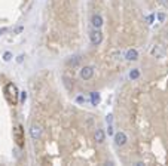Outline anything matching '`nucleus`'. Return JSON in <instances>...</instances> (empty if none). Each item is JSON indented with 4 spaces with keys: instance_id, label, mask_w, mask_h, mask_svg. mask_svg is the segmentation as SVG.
<instances>
[{
    "instance_id": "nucleus-1",
    "label": "nucleus",
    "mask_w": 168,
    "mask_h": 166,
    "mask_svg": "<svg viewBox=\"0 0 168 166\" xmlns=\"http://www.w3.org/2000/svg\"><path fill=\"white\" fill-rule=\"evenodd\" d=\"M18 96H19L18 87H16L13 83H7V84L4 86V98H6L7 104H9V105H16Z\"/></svg>"
},
{
    "instance_id": "nucleus-2",
    "label": "nucleus",
    "mask_w": 168,
    "mask_h": 166,
    "mask_svg": "<svg viewBox=\"0 0 168 166\" xmlns=\"http://www.w3.org/2000/svg\"><path fill=\"white\" fill-rule=\"evenodd\" d=\"M13 139H15V142H16V145H18L19 148L24 147V129H22L21 124H18V126L13 129Z\"/></svg>"
},
{
    "instance_id": "nucleus-3",
    "label": "nucleus",
    "mask_w": 168,
    "mask_h": 166,
    "mask_svg": "<svg viewBox=\"0 0 168 166\" xmlns=\"http://www.w3.org/2000/svg\"><path fill=\"white\" fill-rule=\"evenodd\" d=\"M89 40L94 46H98L101 42H103V33L100 28H94L91 33H89Z\"/></svg>"
},
{
    "instance_id": "nucleus-4",
    "label": "nucleus",
    "mask_w": 168,
    "mask_h": 166,
    "mask_svg": "<svg viewBox=\"0 0 168 166\" xmlns=\"http://www.w3.org/2000/svg\"><path fill=\"white\" fill-rule=\"evenodd\" d=\"M94 67L92 65H85L82 67V70H81V73H79V76H81V79L82 80H89V79H92V76H94Z\"/></svg>"
},
{
    "instance_id": "nucleus-5",
    "label": "nucleus",
    "mask_w": 168,
    "mask_h": 166,
    "mask_svg": "<svg viewBox=\"0 0 168 166\" xmlns=\"http://www.w3.org/2000/svg\"><path fill=\"white\" fill-rule=\"evenodd\" d=\"M113 138H115V145L116 147H124L128 141V136H126L125 132H118V133H115Z\"/></svg>"
},
{
    "instance_id": "nucleus-6",
    "label": "nucleus",
    "mask_w": 168,
    "mask_h": 166,
    "mask_svg": "<svg viewBox=\"0 0 168 166\" xmlns=\"http://www.w3.org/2000/svg\"><path fill=\"white\" fill-rule=\"evenodd\" d=\"M150 55H152L153 58H164V55H165V47H164L162 44H155V46L152 47V50H150Z\"/></svg>"
},
{
    "instance_id": "nucleus-7",
    "label": "nucleus",
    "mask_w": 168,
    "mask_h": 166,
    "mask_svg": "<svg viewBox=\"0 0 168 166\" xmlns=\"http://www.w3.org/2000/svg\"><path fill=\"white\" fill-rule=\"evenodd\" d=\"M42 126L40 124H31L30 126V136L33 138V139H40V136H42Z\"/></svg>"
},
{
    "instance_id": "nucleus-8",
    "label": "nucleus",
    "mask_w": 168,
    "mask_h": 166,
    "mask_svg": "<svg viewBox=\"0 0 168 166\" xmlns=\"http://www.w3.org/2000/svg\"><path fill=\"white\" fill-rule=\"evenodd\" d=\"M103 16L101 15H98V13H95L94 16H92V19H91V24H92V27L94 28H101L103 27Z\"/></svg>"
},
{
    "instance_id": "nucleus-9",
    "label": "nucleus",
    "mask_w": 168,
    "mask_h": 166,
    "mask_svg": "<svg viewBox=\"0 0 168 166\" xmlns=\"http://www.w3.org/2000/svg\"><path fill=\"white\" fill-rule=\"evenodd\" d=\"M124 58H125L126 61H137V59H138V52H137V49H129V50H126Z\"/></svg>"
},
{
    "instance_id": "nucleus-10",
    "label": "nucleus",
    "mask_w": 168,
    "mask_h": 166,
    "mask_svg": "<svg viewBox=\"0 0 168 166\" xmlns=\"http://www.w3.org/2000/svg\"><path fill=\"white\" fill-rule=\"evenodd\" d=\"M94 139H95V142L103 144L104 139H106V133H104V130H103V129H97L95 133H94Z\"/></svg>"
},
{
    "instance_id": "nucleus-11",
    "label": "nucleus",
    "mask_w": 168,
    "mask_h": 166,
    "mask_svg": "<svg viewBox=\"0 0 168 166\" xmlns=\"http://www.w3.org/2000/svg\"><path fill=\"white\" fill-rule=\"evenodd\" d=\"M89 95H91V102H92V105H98L100 101H101L100 93H98V92H91Z\"/></svg>"
},
{
    "instance_id": "nucleus-12",
    "label": "nucleus",
    "mask_w": 168,
    "mask_h": 166,
    "mask_svg": "<svg viewBox=\"0 0 168 166\" xmlns=\"http://www.w3.org/2000/svg\"><path fill=\"white\" fill-rule=\"evenodd\" d=\"M81 59H82V58H81V55H75V56H72V58L67 61V64L75 67V65H78V64L81 62Z\"/></svg>"
},
{
    "instance_id": "nucleus-13",
    "label": "nucleus",
    "mask_w": 168,
    "mask_h": 166,
    "mask_svg": "<svg viewBox=\"0 0 168 166\" xmlns=\"http://www.w3.org/2000/svg\"><path fill=\"white\" fill-rule=\"evenodd\" d=\"M138 77H140V70L138 68H134V70L129 71V79L131 80H137Z\"/></svg>"
},
{
    "instance_id": "nucleus-14",
    "label": "nucleus",
    "mask_w": 168,
    "mask_h": 166,
    "mask_svg": "<svg viewBox=\"0 0 168 166\" xmlns=\"http://www.w3.org/2000/svg\"><path fill=\"white\" fill-rule=\"evenodd\" d=\"M3 59L7 62V61H10L12 59V53L10 52H4V55H3Z\"/></svg>"
},
{
    "instance_id": "nucleus-15",
    "label": "nucleus",
    "mask_w": 168,
    "mask_h": 166,
    "mask_svg": "<svg viewBox=\"0 0 168 166\" xmlns=\"http://www.w3.org/2000/svg\"><path fill=\"white\" fill-rule=\"evenodd\" d=\"M153 19H155V15H153V13L146 16V22H147V24H152V22H153Z\"/></svg>"
},
{
    "instance_id": "nucleus-16",
    "label": "nucleus",
    "mask_w": 168,
    "mask_h": 166,
    "mask_svg": "<svg viewBox=\"0 0 168 166\" xmlns=\"http://www.w3.org/2000/svg\"><path fill=\"white\" fill-rule=\"evenodd\" d=\"M19 96H21V102H25V99H27V92H25V90L19 92Z\"/></svg>"
},
{
    "instance_id": "nucleus-17",
    "label": "nucleus",
    "mask_w": 168,
    "mask_h": 166,
    "mask_svg": "<svg viewBox=\"0 0 168 166\" xmlns=\"http://www.w3.org/2000/svg\"><path fill=\"white\" fill-rule=\"evenodd\" d=\"M156 16H158V19H159V22H164V21H165V13H158Z\"/></svg>"
},
{
    "instance_id": "nucleus-18",
    "label": "nucleus",
    "mask_w": 168,
    "mask_h": 166,
    "mask_svg": "<svg viewBox=\"0 0 168 166\" xmlns=\"http://www.w3.org/2000/svg\"><path fill=\"white\" fill-rule=\"evenodd\" d=\"M106 122L109 124H112V122H113V116L112 114H107V117H106Z\"/></svg>"
},
{
    "instance_id": "nucleus-19",
    "label": "nucleus",
    "mask_w": 168,
    "mask_h": 166,
    "mask_svg": "<svg viewBox=\"0 0 168 166\" xmlns=\"http://www.w3.org/2000/svg\"><path fill=\"white\" fill-rule=\"evenodd\" d=\"M76 102H79V104H82V102H85V98L82 96V95H79L78 98H76Z\"/></svg>"
},
{
    "instance_id": "nucleus-20",
    "label": "nucleus",
    "mask_w": 168,
    "mask_h": 166,
    "mask_svg": "<svg viewBox=\"0 0 168 166\" xmlns=\"http://www.w3.org/2000/svg\"><path fill=\"white\" fill-rule=\"evenodd\" d=\"M107 133H109V136L113 135V127H112V124H109V127H107Z\"/></svg>"
},
{
    "instance_id": "nucleus-21",
    "label": "nucleus",
    "mask_w": 168,
    "mask_h": 166,
    "mask_svg": "<svg viewBox=\"0 0 168 166\" xmlns=\"http://www.w3.org/2000/svg\"><path fill=\"white\" fill-rule=\"evenodd\" d=\"M159 3H161L162 6H165V7H168V0H159Z\"/></svg>"
},
{
    "instance_id": "nucleus-22",
    "label": "nucleus",
    "mask_w": 168,
    "mask_h": 166,
    "mask_svg": "<svg viewBox=\"0 0 168 166\" xmlns=\"http://www.w3.org/2000/svg\"><path fill=\"white\" fill-rule=\"evenodd\" d=\"M24 61V55H19L18 58H16V62H22Z\"/></svg>"
},
{
    "instance_id": "nucleus-23",
    "label": "nucleus",
    "mask_w": 168,
    "mask_h": 166,
    "mask_svg": "<svg viewBox=\"0 0 168 166\" xmlns=\"http://www.w3.org/2000/svg\"><path fill=\"white\" fill-rule=\"evenodd\" d=\"M7 31V28H0V34H3V33H6Z\"/></svg>"
}]
</instances>
